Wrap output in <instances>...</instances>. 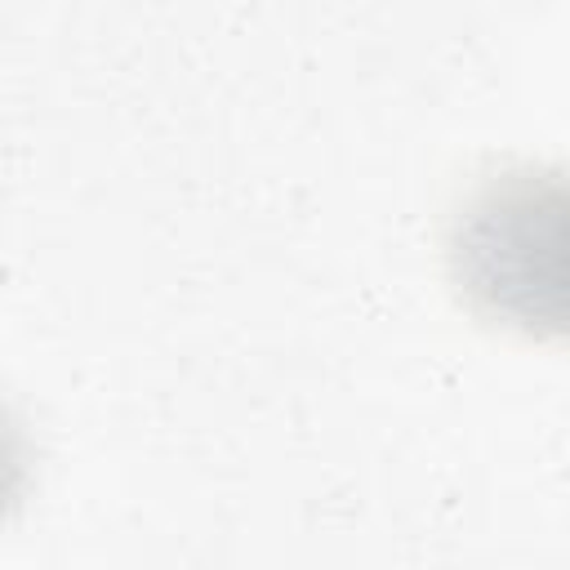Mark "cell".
Masks as SVG:
<instances>
[{
    "mask_svg": "<svg viewBox=\"0 0 570 570\" xmlns=\"http://www.w3.org/2000/svg\"><path fill=\"white\" fill-rule=\"evenodd\" d=\"M22 490H27V441L18 423L0 410V521L18 508Z\"/></svg>",
    "mask_w": 570,
    "mask_h": 570,
    "instance_id": "obj_2",
    "label": "cell"
},
{
    "mask_svg": "<svg viewBox=\"0 0 570 570\" xmlns=\"http://www.w3.org/2000/svg\"><path fill=\"white\" fill-rule=\"evenodd\" d=\"M561 205H539L534 178H508L481 191L454 236L463 289L494 316L534 330V289H557Z\"/></svg>",
    "mask_w": 570,
    "mask_h": 570,
    "instance_id": "obj_1",
    "label": "cell"
}]
</instances>
